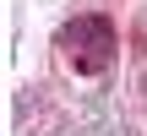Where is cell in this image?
Returning a JSON list of instances; mask_svg holds the SVG:
<instances>
[]
</instances>
